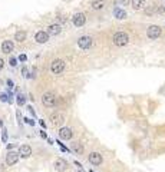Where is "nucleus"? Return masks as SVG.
I'll list each match as a JSON object with an SVG mask.
<instances>
[{
	"mask_svg": "<svg viewBox=\"0 0 165 172\" xmlns=\"http://www.w3.org/2000/svg\"><path fill=\"white\" fill-rule=\"evenodd\" d=\"M65 67H66V62H65L63 59H55L50 63V72L53 75H60L65 70Z\"/></svg>",
	"mask_w": 165,
	"mask_h": 172,
	"instance_id": "f03ea898",
	"label": "nucleus"
},
{
	"mask_svg": "<svg viewBox=\"0 0 165 172\" xmlns=\"http://www.w3.org/2000/svg\"><path fill=\"white\" fill-rule=\"evenodd\" d=\"M17 103H19V105H23V103H25V98H23L22 95L17 96Z\"/></svg>",
	"mask_w": 165,
	"mask_h": 172,
	"instance_id": "5701e85b",
	"label": "nucleus"
},
{
	"mask_svg": "<svg viewBox=\"0 0 165 172\" xmlns=\"http://www.w3.org/2000/svg\"><path fill=\"white\" fill-rule=\"evenodd\" d=\"M10 65H12V66H16V65H17L16 59H12V60H10Z\"/></svg>",
	"mask_w": 165,
	"mask_h": 172,
	"instance_id": "a878e982",
	"label": "nucleus"
},
{
	"mask_svg": "<svg viewBox=\"0 0 165 172\" xmlns=\"http://www.w3.org/2000/svg\"><path fill=\"white\" fill-rule=\"evenodd\" d=\"M161 33H162V29L159 27V26H156V25H151V26L147 29V36H148V39H151V40L158 39L161 36Z\"/></svg>",
	"mask_w": 165,
	"mask_h": 172,
	"instance_id": "7ed1b4c3",
	"label": "nucleus"
},
{
	"mask_svg": "<svg viewBox=\"0 0 165 172\" xmlns=\"http://www.w3.org/2000/svg\"><path fill=\"white\" fill-rule=\"evenodd\" d=\"M72 23H73L75 27H82L86 23V16L83 13H75L72 16Z\"/></svg>",
	"mask_w": 165,
	"mask_h": 172,
	"instance_id": "39448f33",
	"label": "nucleus"
},
{
	"mask_svg": "<svg viewBox=\"0 0 165 172\" xmlns=\"http://www.w3.org/2000/svg\"><path fill=\"white\" fill-rule=\"evenodd\" d=\"M91 7L93 10H102L105 7V0H91Z\"/></svg>",
	"mask_w": 165,
	"mask_h": 172,
	"instance_id": "f3484780",
	"label": "nucleus"
},
{
	"mask_svg": "<svg viewBox=\"0 0 165 172\" xmlns=\"http://www.w3.org/2000/svg\"><path fill=\"white\" fill-rule=\"evenodd\" d=\"M3 67H4V60H3V59L0 57V70H1Z\"/></svg>",
	"mask_w": 165,
	"mask_h": 172,
	"instance_id": "393cba45",
	"label": "nucleus"
},
{
	"mask_svg": "<svg viewBox=\"0 0 165 172\" xmlns=\"http://www.w3.org/2000/svg\"><path fill=\"white\" fill-rule=\"evenodd\" d=\"M113 16H115L118 20H122V19L126 17V12L124 9H121V7H116V9L113 10Z\"/></svg>",
	"mask_w": 165,
	"mask_h": 172,
	"instance_id": "a211bd4d",
	"label": "nucleus"
},
{
	"mask_svg": "<svg viewBox=\"0 0 165 172\" xmlns=\"http://www.w3.org/2000/svg\"><path fill=\"white\" fill-rule=\"evenodd\" d=\"M59 136H60V139H65V141L71 139L72 138V129L71 128H60Z\"/></svg>",
	"mask_w": 165,
	"mask_h": 172,
	"instance_id": "dca6fc26",
	"label": "nucleus"
},
{
	"mask_svg": "<svg viewBox=\"0 0 165 172\" xmlns=\"http://www.w3.org/2000/svg\"><path fill=\"white\" fill-rule=\"evenodd\" d=\"M42 102H43L45 106L52 108V106H55V103H56V95L52 93V92H47V93H45V95L42 96Z\"/></svg>",
	"mask_w": 165,
	"mask_h": 172,
	"instance_id": "20e7f679",
	"label": "nucleus"
},
{
	"mask_svg": "<svg viewBox=\"0 0 165 172\" xmlns=\"http://www.w3.org/2000/svg\"><path fill=\"white\" fill-rule=\"evenodd\" d=\"M91 172H93V171H91Z\"/></svg>",
	"mask_w": 165,
	"mask_h": 172,
	"instance_id": "c756f323",
	"label": "nucleus"
},
{
	"mask_svg": "<svg viewBox=\"0 0 165 172\" xmlns=\"http://www.w3.org/2000/svg\"><path fill=\"white\" fill-rule=\"evenodd\" d=\"M0 126H1V122H0Z\"/></svg>",
	"mask_w": 165,
	"mask_h": 172,
	"instance_id": "c85d7f7f",
	"label": "nucleus"
},
{
	"mask_svg": "<svg viewBox=\"0 0 165 172\" xmlns=\"http://www.w3.org/2000/svg\"><path fill=\"white\" fill-rule=\"evenodd\" d=\"M57 20H59V23H62V25H65V23H68V16H65V14H59L57 16Z\"/></svg>",
	"mask_w": 165,
	"mask_h": 172,
	"instance_id": "412c9836",
	"label": "nucleus"
},
{
	"mask_svg": "<svg viewBox=\"0 0 165 172\" xmlns=\"http://www.w3.org/2000/svg\"><path fill=\"white\" fill-rule=\"evenodd\" d=\"M147 6V0H131V7L134 10H144Z\"/></svg>",
	"mask_w": 165,
	"mask_h": 172,
	"instance_id": "4468645a",
	"label": "nucleus"
},
{
	"mask_svg": "<svg viewBox=\"0 0 165 172\" xmlns=\"http://www.w3.org/2000/svg\"><path fill=\"white\" fill-rule=\"evenodd\" d=\"M50 122L53 125H56V126H60V125L65 124V121H66V118H65L63 113H60V112H55V113L50 115Z\"/></svg>",
	"mask_w": 165,
	"mask_h": 172,
	"instance_id": "0eeeda50",
	"label": "nucleus"
},
{
	"mask_svg": "<svg viewBox=\"0 0 165 172\" xmlns=\"http://www.w3.org/2000/svg\"><path fill=\"white\" fill-rule=\"evenodd\" d=\"M53 166H55V169L57 172H65L68 169V162L62 159V158H59V159H56L55 163H53Z\"/></svg>",
	"mask_w": 165,
	"mask_h": 172,
	"instance_id": "f8f14e48",
	"label": "nucleus"
},
{
	"mask_svg": "<svg viewBox=\"0 0 165 172\" xmlns=\"http://www.w3.org/2000/svg\"><path fill=\"white\" fill-rule=\"evenodd\" d=\"M112 42H113L115 46L124 48V46H126L129 43V36L125 33V32H116V33L113 35V38H112Z\"/></svg>",
	"mask_w": 165,
	"mask_h": 172,
	"instance_id": "f257e3e1",
	"label": "nucleus"
},
{
	"mask_svg": "<svg viewBox=\"0 0 165 172\" xmlns=\"http://www.w3.org/2000/svg\"><path fill=\"white\" fill-rule=\"evenodd\" d=\"M62 32V26L59 25V23H53V25H49V27H47V33L50 35V36H57L59 33Z\"/></svg>",
	"mask_w": 165,
	"mask_h": 172,
	"instance_id": "ddd939ff",
	"label": "nucleus"
},
{
	"mask_svg": "<svg viewBox=\"0 0 165 172\" xmlns=\"http://www.w3.org/2000/svg\"><path fill=\"white\" fill-rule=\"evenodd\" d=\"M154 7H155L156 13H159V14H165V7L162 6V4H156V6H154Z\"/></svg>",
	"mask_w": 165,
	"mask_h": 172,
	"instance_id": "aec40b11",
	"label": "nucleus"
},
{
	"mask_svg": "<svg viewBox=\"0 0 165 172\" xmlns=\"http://www.w3.org/2000/svg\"><path fill=\"white\" fill-rule=\"evenodd\" d=\"M19 161V153L13 152V151H10L7 155H6V163L9 165V166H12V165H16Z\"/></svg>",
	"mask_w": 165,
	"mask_h": 172,
	"instance_id": "9d476101",
	"label": "nucleus"
},
{
	"mask_svg": "<svg viewBox=\"0 0 165 172\" xmlns=\"http://www.w3.org/2000/svg\"><path fill=\"white\" fill-rule=\"evenodd\" d=\"M92 43H93V40H92L91 36H81V38L78 39V46L81 49H83V50L91 48Z\"/></svg>",
	"mask_w": 165,
	"mask_h": 172,
	"instance_id": "423d86ee",
	"label": "nucleus"
},
{
	"mask_svg": "<svg viewBox=\"0 0 165 172\" xmlns=\"http://www.w3.org/2000/svg\"><path fill=\"white\" fill-rule=\"evenodd\" d=\"M13 49H15V43L12 40H3V43H1V52L3 53L9 55L13 52Z\"/></svg>",
	"mask_w": 165,
	"mask_h": 172,
	"instance_id": "9b49d317",
	"label": "nucleus"
},
{
	"mask_svg": "<svg viewBox=\"0 0 165 172\" xmlns=\"http://www.w3.org/2000/svg\"><path fill=\"white\" fill-rule=\"evenodd\" d=\"M15 40L19 42V43H20V42H25V40H26V32H25V30H17V32L15 33Z\"/></svg>",
	"mask_w": 165,
	"mask_h": 172,
	"instance_id": "6ab92c4d",
	"label": "nucleus"
},
{
	"mask_svg": "<svg viewBox=\"0 0 165 172\" xmlns=\"http://www.w3.org/2000/svg\"><path fill=\"white\" fill-rule=\"evenodd\" d=\"M89 162L92 163V165H95V166H98V165H101L102 163V155L99 152H92L89 153Z\"/></svg>",
	"mask_w": 165,
	"mask_h": 172,
	"instance_id": "1a4fd4ad",
	"label": "nucleus"
},
{
	"mask_svg": "<svg viewBox=\"0 0 165 172\" xmlns=\"http://www.w3.org/2000/svg\"><path fill=\"white\" fill-rule=\"evenodd\" d=\"M3 141H4V142L7 141V134H6V129H3Z\"/></svg>",
	"mask_w": 165,
	"mask_h": 172,
	"instance_id": "b1692460",
	"label": "nucleus"
},
{
	"mask_svg": "<svg viewBox=\"0 0 165 172\" xmlns=\"http://www.w3.org/2000/svg\"><path fill=\"white\" fill-rule=\"evenodd\" d=\"M19 155H20L22 158H29V156L32 155V148H30L29 145H22V146L19 148Z\"/></svg>",
	"mask_w": 165,
	"mask_h": 172,
	"instance_id": "2eb2a0df",
	"label": "nucleus"
},
{
	"mask_svg": "<svg viewBox=\"0 0 165 172\" xmlns=\"http://www.w3.org/2000/svg\"><path fill=\"white\" fill-rule=\"evenodd\" d=\"M73 151L75 152H78L79 155L83 152V148H82V145H79V143H75L73 145Z\"/></svg>",
	"mask_w": 165,
	"mask_h": 172,
	"instance_id": "4be33fe9",
	"label": "nucleus"
},
{
	"mask_svg": "<svg viewBox=\"0 0 165 172\" xmlns=\"http://www.w3.org/2000/svg\"><path fill=\"white\" fill-rule=\"evenodd\" d=\"M49 38H50V35L47 33V30H39V32H36V35H35V40H36L37 43H40V45L46 43L49 40Z\"/></svg>",
	"mask_w": 165,
	"mask_h": 172,
	"instance_id": "6e6552de",
	"label": "nucleus"
},
{
	"mask_svg": "<svg viewBox=\"0 0 165 172\" xmlns=\"http://www.w3.org/2000/svg\"><path fill=\"white\" fill-rule=\"evenodd\" d=\"M78 172H85V171H83L82 168H79V171H78Z\"/></svg>",
	"mask_w": 165,
	"mask_h": 172,
	"instance_id": "cd10ccee",
	"label": "nucleus"
},
{
	"mask_svg": "<svg viewBox=\"0 0 165 172\" xmlns=\"http://www.w3.org/2000/svg\"><path fill=\"white\" fill-rule=\"evenodd\" d=\"M19 59H20V60H22V62H25V60H26V56H25V55H22V56L19 57Z\"/></svg>",
	"mask_w": 165,
	"mask_h": 172,
	"instance_id": "bb28decb",
	"label": "nucleus"
}]
</instances>
